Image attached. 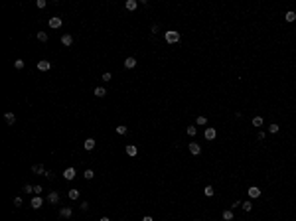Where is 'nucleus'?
I'll return each instance as SVG.
<instances>
[{
  "mask_svg": "<svg viewBox=\"0 0 296 221\" xmlns=\"http://www.w3.org/2000/svg\"><path fill=\"white\" fill-rule=\"evenodd\" d=\"M166 42L168 44H176V42H180V34L178 32H174V30H170V32H166Z\"/></svg>",
  "mask_w": 296,
  "mask_h": 221,
  "instance_id": "nucleus-1",
  "label": "nucleus"
},
{
  "mask_svg": "<svg viewBox=\"0 0 296 221\" xmlns=\"http://www.w3.org/2000/svg\"><path fill=\"white\" fill-rule=\"evenodd\" d=\"M30 205H32L34 209H39L42 205H44V197H42V195H34L32 202H30Z\"/></svg>",
  "mask_w": 296,
  "mask_h": 221,
  "instance_id": "nucleus-2",
  "label": "nucleus"
},
{
  "mask_svg": "<svg viewBox=\"0 0 296 221\" xmlns=\"http://www.w3.org/2000/svg\"><path fill=\"white\" fill-rule=\"evenodd\" d=\"M61 26H63V20L59 18V16L49 18V28H55V30H57V28H61Z\"/></svg>",
  "mask_w": 296,
  "mask_h": 221,
  "instance_id": "nucleus-3",
  "label": "nucleus"
},
{
  "mask_svg": "<svg viewBox=\"0 0 296 221\" xmlns=\"http://www.w3.org/2000/svg\"><path fill=\"white\" fill-rule=\"evenodd\" d=\"M75 174H77V172H75V168H71V166H69V168H65V172H63V178H65V180H73V178H75Z\"/></svg>",
  "mask_w": 296,
  "mask_h": 221,
  "instance_id": "nucleus-4",
  "label": "nucleus"
},
{
  "mask_svg": "<svg viewBox=\"0 0 296 221\" xmlns=\"http://www.w3.org/2000/svg\"><path fill=\"white\" fill-rule=\"evenodd\" d=\"M49 67H52V63H49V61H46V59L38 61V69H39V71H47Z\"/></svg>",
  "mask_w": 296,
  "mask_h": 221,
  "instance_id": "nucleus-5",
  "label": "nucleus"
},
{
  "mask_svg": "<svg viewBox=\"0 0 296 221\" xmlns=\"http://www.w3.org/2000/svg\"><path fill=\"white\" fill-rule=\"evenodd\" d=\"M32 172H34V174H38V176H44L47 170H44V166H42V164H36V166H32Z\"/></svg>",
  "mask_w": 296,
  "mask_h": 221,
  "instance_id": "nucleus-6",
  "label": "nucleus"
},
{
  "mask_svg": "<svg viewBox=\"0 0 296 221\" xmlns=\"http://www.w3.org/2000/svg\"><path fill=\"white\" fill-rule=\"evenodd\" d=\"M190 152L194 154V156H197V154L201 152V146H199L197 142H191V144H190Z\"/></svg>",
  "mask_w": 296,
  "mask_h": 221,
  "instance_id": "nucleus-7",
  "label": "nucleus"
},
{
  "mask_svg": "<svg viewBox=\"0 0 296 221\" xmlns=\"http://www.w3.org/2000/svg\"><path fill=\"white\" fill-rule=\"evenodd\" d=\"M59 217L69 219V217H71V209H69V207H61V209H59Z\"/></svg>",
  "mask_w": 296,
  "mask_h": 221,
  "instance_id": "nucleus-8",
  "label": "nucleus"
},
{
  "mask_svg": "<svg viewBox=\"0 0 296 221\" xmlns=\"http://www.w3.org/2000/svg\"><path fill=\"white\" fill-rule=\"evenodd\" d=\"M125 67H126V69L136 67V59H134V57H126V59H125Z\"/></svg>",
  "mask_w": 296,
  "mask_h": 221,
  "instance_id": "nucleus-9",
  "label": "nucleus"
},
{
  "mask_svg": "<svg viewBox=\"0 0 296 221\" xmlns=\"http://www.w3.org/2000/svg\"><path fill=\"white\" fill-rule=\"evenodd\" d=\"M47 202L49 203H59V194L57 192H52V194L47 195Z\"/></svg>",
  "mask_w": 296,
  "mask_h": 221,
  "instance_id": "nucleus-10",
  "label": "nucleus"
},
{
  "mask_svg": "<svg viewBox=\"0 0 296 221\" xmlns=\"http://www.w3.org/2000/svg\"><path fill=\"white\" fill-rule=\"evenodd\" d=\"M95 144H97V142H95L93 138H87L85 142H83V148H85V150H93V148H95Z\"/></svg>",
  "mask_w": 296,
  "mask_h": 221,
  "instance_id": "nucleus-11",
  "label": "nucleus"
},
{
  "mask_svg": "<svg viewBox=\"0 0 296 221\" xmlns=\"http://www.w3.org/2000/svg\"><path fill=\"white\" fill-rule=\"evenodd\" d=\"M261 195V189L257 188V186H251L249 188V197H259Z\"/></svg>",
  "mask_w": 296,
  "mask_h": 221,
  "instance_id": "nucleus-12",
  "label": "nucleus"
},
{
  "mask_svg": "<svg viewBox=\"0 0 296 221\" xmlns=\"http://www.w3.org/2000/svg\"><path fill=\"white\" fill-rule=\"evenodd\" d=\"M61 44H63V46H71V44H73V38L69 36V34H65V36H61Z\"/></svg>",
  "mask_w": 296,
  "mask_h": 221,
  "instance_id": "nucleus-13",
  "label": "nucleus"
},
{
  "mask_svg": "<svg viewBox=\"0 0 296 221\" xmlns=\"http://www.w3.org/2000/svg\"><path fill=\"white\" fill-rule=\"evenodd\" d=\"M126 154H128V156H136L138 148H136V146H132V144H128V146H126Z\"/></svg>",
  "mask_w": 296,
  "mask_h": 221,
  "instance_id": "nucleus-14",
  "label": "nucleus"
},
{
  "mask_svg": "<svg viewBox=\"0 0 296 221\" xmlns=\"http://www.w3.org/2000/svg\"><path fill=\"white\" fill-rule=\"evenodd\" d=\"M215 136H217L215 128H207V130H205V138H207V140H213Z\"/></svg>",
  "mask_w": 296,
  "mask_h": 221,
  "instance_id": "nucleus-15",
  "label": "nucleus"
},
{
  "mask_svg": "<svg viewBox=\"0 0 296 221\" xmlns=\"http://www.w3.org/2000/svg\"><path fill=\"white\" fill-rule=\"evenodd\" d=\"M126 10H136V6H138V2L136 0H126Z\"/></svg>",
  "mask_w": 296,
  "mask_h": 221,
  "instance_id": "nucleus-16",
  "label": "nucleus"
},
{
  "mask_svg": "<svg viewBox=\"0 0 296 221\" xmlns=\"http://www.w3.org/2000/svg\"><path fill=\"white\" fill-rule=\"evenodd\" d=\"M4 118H6V123H8V124H14V123H16V117H14V113H6V115H4Z\"/></svg>",
  "mask_w": 296,
  "mask_h": 221,
  "instance_id": "nucleus-17",
  "label": "nucleus"
},
{
  "mask_svg": "<svg viewBox=\"0 0 296 221\" xmlns=\"http://www.w3.org/2000/svg\"><path fill=\"white\" fill-rule=\"evenodd\" d=\"M105 95H107V91L103 89V87H97V89H95V97L101 99V97H105Z\"/></svg>",
  "mask_w": 296,
  "mask_h": 221,
  "instance_id": "nucleus-18",
  "label": "nucleus"
},
{
  "mask_svg": "<svg viewBox=\"0 0 296 221\" xmlns=\"http://www.w3.org/2000/svg\"><path fill=\"white\" fill-rule=\"evenodd\" d=\"M69 199H79V189H69Z\"/></svg>",
  "mask_w": 296,
  "mask_h": 221,
  "instance_id": "nucleus-19",
  "label": "nucleus"
},
{
  "mask_svg": "<svg viewBox=\"0 0 296 221\" xmlns=\"http://www.w3.org/2000/svg\"><path fill=\"white\" fill-rule=\"evenodd\" d=\"M284 18H286V22H294V20H296V12H292V10H290V12H286V16H284Z\"/></svg>",
  "mask_w": 296,
  "mask_h": 221,
  "instance_id": "nucleus-20",
  "label": "nucleus"
},
{
  "mask_svg": "<svg viewBox=\"0 0 296 221\" xmlns=\"http://www.w3.org/2000/svg\"><path fill=\"white\" fill-rule=\"evenodd\" d=\"M83 176H85V180H93V178H95V172H93V170H85Z\"/></svg>",
  "mask_w": 296,
  "mask_h": 221,
  "instance_id": "nucleus-21",
  "label": "nucleus"
},
{
  "mask_svg": "<svg viewBox=\"0 0 296 221\" xmlns=\"http://www.w3.org/2000/svg\"><path fill=\"white\" fill-rule=\"evenodd\" d=\"M204 194H205V195H207V197H211V195H213V194H215V189H213V188H211V186H205V189H204Z\"/></svg>",
  "mask_w": 296,
  "mask_h": 221,
  "instance_id": "nucleus-22",
  "label": "nucleus"
},
{
  "mask_svg": "<svg viewBox=\"0 0 296 221\" xmlns=\"http://www.w3.org/2000/svg\"><path fill=\"white\" fill-rule=\"evenodd\" d=\"M223 219H225V221H231V219H233V211H231V209L223 211Z\"/></svg>",
  "mask_w": 296,
  "mask_h": 221,
  "instance_id": "nucleus-23",
  "label": "nucleus"
},
{
  "mask_svg": "<svg viewBox=\"0 0 296 221\" xmlns=\"http://www.w3.org/2000/svg\"><path fill=\"white\" fill-rule=\"evenodd\" d=\"M24 65H26L24 59H16V61H14V67H16V69H24Z\"/></svg>",
  "mask_w": 296,
  "mask_h": 221,
  "instance_id": "nucleus-24",
  "label": "nucleus"
},
{
  "mask_svg": "<svg viewBox=\"0 0 296 221\" xmlns=\"http://www.w3.org/2000/svg\"><path fill=\"white\" fill-rule=\"evenodd\" d=\"M22 189H24V194H28V195L34 194V186H30V184H26V186H24Z\"/></svg>",
  "mask_w": 296,
  "mask_h": 221,
  "instance_id": "nucleus-25",
  "label": "nucleus"
},
{
  "mask_svg": "<svg viewBox=\"0 0 296 221\" xmlns=\"http://www.w3.org/2000/svg\"><path fill=\"white\" fill-rule=\"evenodd\" d=\"M186 132H188V134H190V136H196V132H197V128H196V126H188V128H186Z\"/></svg>",
  "mask_w": 296,
  "mask_h": 221,
  "instance_id": "nucleus-26",
  "label": "nucleus"
},
{
  "mask_svg": "<svg viewBox=\"0 0 296 221\" xmlns=\"http://www.w3.org/2000/svg\"><path fill=\"white\" fill-rule=\"evenodd\" d=\"M196 123L199 124V126H201V124H207V118H205V117H201V115H199V117L196 118Z\"/></svg>",
  "mask_w": 296,
  "mask_h": 221,
  "instance_id": "nucleus-27",
  "label": "nucleus"
},
{
  "mask_svg": "<svg viewBox=\"0 0 296 221\" xmlns=\"http://www.w3.org/2000/svg\"><path fill=\"white\" fill-rule=\"evenodd\" d=\"M38 39L39 42H47V34L46 32H38Z\"/></svg>",
  "mask_w": 296,
  "mask_h": 221,
  "instance_id": "nucleus-28",
  "label": "nucleus"
},
{
  "mask_svg": "<svg viewBox=\"0 0 296 221\" xmlns=\"http://www.w3.org/2000/svg\"><path fill=\"white\" fill-rule=\"evenodd\" d=\"M261 124H263V118H261V117L253 118V126H261Z\"/></svg>",
  "mask_w": 296,
  "mask_h": 221,
  "instance_id": "nucleus-29",
  "label": "nucleus"
},
{
  "mask_svg": "<svg viewBox=\"0 0 296 221\" xmlns=\"http://www.w3.org/2000/svg\"><path fill=\"white\" fill-rule=\"evenodd\" d=\"M269 130L272 132V134H276V132L280 130V126H278V124H270V126H269Z\"/></svg>",
  "mask_w": 296,
  "mask_h": 221,
  "instance_id": "nucleus-30",
  "label": "nucleus"
},
{
  "mask_svg": "<svg viewBox=\"0 0 296 221\" xmlns=\"http://www.w3.org/2000/svg\"><path fill=\"white\" fill-rule=\"evenodd\" d=\"M126 132H128L126 126H117V134H126Z\"/></svg>",
  "mask_w": 296,
  "mask_h": 221,
  "instance_id": "nucleus-31",
  "label": "nucleus"
},
{
  "mask_svg": "<svg viewBox=\"0 0 296 221\" xmlns=\"http://www.w3.org/2000/svg\"><path fill=\"white\" fill-rule=\"evenodd\" d=\"M241 207H243L245 211H251V209H253V203H251V202H245L243 205H241Z\"/></svg>",
  "mask_w": 296,
  "mask_h": 221,
  "instance_id": "nucleus-32",
  "label": "nucleus"
},
{
  "mask_svg": "<svg viewBox=\"0 0 296 221\" xmlns=\"http://www.w3.org/2000/svg\"><path fill=\"white\" fill-rule=\"evenodd\" d=\"M42 192H44L42 186H34V194H36V195H42Z\"/></svg>",
  "mask_w": 296,
  "mask_h": 221,
  "instance_id": "nucleus-33",
  "label": "nucleus"
},
{
  "mask_svg": "<svg viewBox=\"0 0 296 221\" xmlns=\"http://www.w3.org/2000/svg\"><path fill=\"white\" fill-rule=\"evenodd\" d=\"M14 207H22V197H14Z\"/></svg>",
  "mask_w": 296,
  "mask_h": 221,
  "instance_id": "nucleus-34",
  "label": "nucleus"
},
{
  "mask_svg": "<svg viewBox=\"0 0 296 221\" xmlns=\"http://www.w3.org/2000/svg\"><path fill=\"white\" fill-rule=\"evenodd\" d=\"M111 77H113V75H111V73H109V71H107V73H103V75H101V79H103V81H111Z\"/></svg>",
  "mask_w": 296,
  "mask_h": 221,
  "instance_id": "nucleus-35",
  "label": "nucleus"
},
{
  "mask_svg": "<svg viewBox=\"0 0 296 221\" xmlns=\"http://www.w3.org/2000/svg\"><path fill=\"white\" fill-rule=\"evenodd\" d=\"M36 6H38V8H46V0H38V2H36Z\"/></svg>",
  "mask_w": 296,
  "mask_h": 221,
  "instance_id": "nucleus-36",
  "label": "nucleus"
},
{
  "mask_svg": "<svg viewBox=\"0 0 296 221\" xmlns=\"http://www.w3.org/2000/svg\"><path fill=\"white\" fill-rule=\"evenodd\" d=\"M81 209L87 211V209H89V202H81Z\"/></svg>",
  "mask_w": 296,
  "mask_h": 221,
  "instance_id": "nucleus-37",
  "label": "nucleus"
},
{
  "mask_svg": "<svg viewBox=\"0 0 296 221\" xmlns=\"http://www.w3.org/2000/svg\"><path fill=\"white\" fill-rule=\"evenodd\" d=\"M142 221H154V219H152L150 215H146V217H142Z\"/></svg>",
  "mask_w": 296,
  "mask_h": 221,
  "instance_id": "nucleus-38",
  "label": "nucleus"
},
{
  "mask_svg": "<svg viewBox=\"0 0 296 221\" xmlns=\"http://www.w3.org/2000/svg\"><path fill=\"white\" fill-rule=\"evenodd\" d=\"M99 221H111V219H109V217H101Z\"/></svg>",
  "mask_w": 296,
  "mask_h": 221,
  "instance_id": "nucleus-39",
  "label": "nucleus"
},
{
  "mask_svg": "<svg viewBox=\"0 0 296 221\" xmlns=\"http://www.w3.org/2000/svg\"><path fill=\"white\" fill-rule=\"evenodd\" d=\"M120 221H123V219H120Z\"/></svg>",
  "mask_w": 296,
  "mask_h": 221,
  "instance_id": "nucleus-40",
  "label": "nucleus"
}]
</instances>
